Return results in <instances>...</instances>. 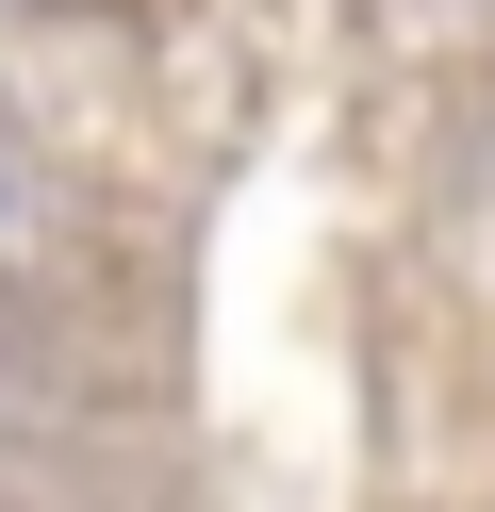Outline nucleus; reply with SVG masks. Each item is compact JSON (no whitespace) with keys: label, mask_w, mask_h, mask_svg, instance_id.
I'll list each match as a JSON object with an SVG mask.
<instances>
[]
</instances>
